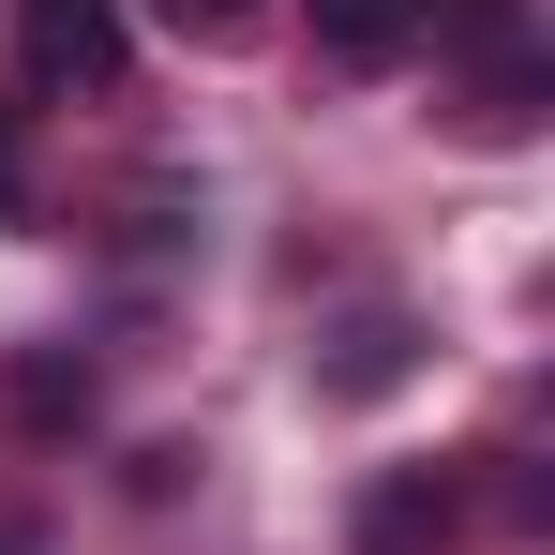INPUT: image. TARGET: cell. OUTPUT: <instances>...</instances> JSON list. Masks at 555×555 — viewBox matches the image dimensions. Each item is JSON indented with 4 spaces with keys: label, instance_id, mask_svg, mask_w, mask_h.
<instances>
[{
    "label": "cell",
    "instance_id": "1",
    "mask_svg": "<svg viewBox=\"0 0 555 555\" xmlns=\"http://www.w3.org/2000/svg\"><path fill=\"white\" fill-rule=\"evenodd\" d=\"M421 46H465V76H451V120L465 135H526L555 91V61H541V15L526 0H436V30Z\"/></svg>",
    "mask_w": 555,
    "mask_h": 555
},
{
    "label": "cell",
    "instance_id": "2",
    "mask_svg": "<svg viewBox=\"0 0 555 555\" xmlns=\"http://www.w3.org/2000/svg\"><path fill=\"white\" fill-rule=\"evenodd\" d=\"M120 61H135L120 0H15V76L30 91H120Z\"/></svg>",
    "mask_w": 555,
    "mask_h": 555
},
{
    "label": "cell",
    "instance_id": "3",
    "mask_svg": "<svg viewBox=\"0 0 555 555\" xmlns=\"http://www.w3.org/2000/svg\"><path fill=\"white\" fill-rule=\"evenodd\" d=\"M421 30H436V0H315V61H331V76L421 61Z\"/></svg>",
    "mask_w": 555,
    "mask_h": 555
},
{
    "label": "cell",
    "instance_id": "4",
    "mask_svg": "<svg viewBox=\"0 0 555 555\" xmlns=\"http://www.w3.org/2000/svg\"><path fill=\"white\" fill-rule=\"evenodd\" d=\"M405 361H421V331H405V315H361V331H346V361H331V390L361 405V390H390Z\"/></svg>",
    "mask_w": 555,
    "mask_h": 555
},
{
    "label": "cell",
    "instance_id": "5",
    "mask_svg": "<svg viewBox=\"0 0 555 555\" xmlns=\"http://www.w3.org/2000/svg\"><path fill=\"white\" fill-rule=\"evenodd\" d=\"M436 526H451V480H390V495H375V511H361V541H375V555L436 541Z\"/></svg>",
    "mask_w": 555,
    "mask_h": 555
},
{
    "label": "cell",
    "instance_id": "6",
    "mask_svg": "<svg viewBox=\"0 0 555 555\" xmlns=\"http://www.w3.org/2000/svg\"><path fill=\"white\" fill-rule=\"evenodd\" d=\"M15 421H30V436L91 421V361H15Z\"/></svg>",
    "mask_w": 555,
    "mask_h": 555
},
{
    "label": "cell",
    "instance_id": "7",
    "mask_svg": "<svg viewBox=\"0 0 555 555\" xmlns=\"http://www.w3.org/2000/svg\"><path fill=\"white\" fill-rule=\"evenodd\" d=\"M151 15H166V30H195V46H225V30H256L271 0H151Z\"/></svg>",
    "mask_w": 555,
    "mask_h": 555
},
{
    "label": "cell",
    "instance_id": "8",
    "mask_svg": "<svg viewBox=\"0 0 555 555\" xmlns=\"http://www.w3.org/2000/svg\"><path fill=\"white\" fill-rule=\"evenodd\" d=\"M30 195V105H0V210Z\"/></svg>",
    "mask_w": 555,
    "mask_h": 555
}]
</instances>
